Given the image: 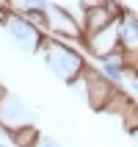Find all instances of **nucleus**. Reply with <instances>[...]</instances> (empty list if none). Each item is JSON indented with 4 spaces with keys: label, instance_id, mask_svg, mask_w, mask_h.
Returning a JSON list of instances; mask_svg holds the SVG:
<instances>
[{
    "label": "nucleus",
    "instance_id": "nucleus-1",
    "mask_svg": "<svg viewBox=\"0 0 138 147\" xmlns=\"http://www.w3.org/2000/svg\"><path fill=\"white\" fill-rule=\"evenodd\" d=\"M39 56H44V64L64 83H69V86L75 81H80L83 72L89 69V64H86L83 53L77 50V45H66V42L50 39V36H47V42H44V47H41Z\"/></svg>",
    "mask_w": 138,
    "mask_h": 147
},
{
    "label": "nucleus",
    "instance_id": "nucleus-2",
    "mask_svg": "<svg viewBox=\"0 0 138 147\" xmlns=\"http://www.w3.org/2000/svg\"><path fill=\"white\" fill-rule=\"evenodd\" d=\"M47 36L50 39H58V42H66V45L83 47V22H80V17H75L72 8L53 3L47 8Z\"/></svg>",
    "mask_w": 138,
    "mask_h": 147
},
{
    "label": "nucleus",
    "instance_id": "nucleus-3",
    "mask_svg": "<svg viewBox=\"0 0 138 147\" xmlns=\"http://www.w3.org/2000/svg\"><path fill=\"white\" fill-rule=\"evenodd\" d=\"M116 92H119V86L108 81L102 75V69H91V67L86 69V75H83V94L89 97V106L94 111H108L116 97Z\"/></svg>",
    "mask_w": 138,
    "mask_h": 147
},
{
    "label": "nucleus",
    "instance_id": "nucleus-4",
    "mask_svg": "<svg viewBox=\"0 0 138 147\" xmlns=\"http://www.w3.org/2000/svg\"><path fill=\"white\" fill-rule=\"evenodd\" d=\"M3 28H6L8 36H11L22 50H28V53H41L44 42H47V36L39 33L22 14H8V20L3 22Z\"/></svg>",
    "mask_w": 138,
    "mask_h": 147
},
{
    "label": "nucleus",
    "instance_id": "nucleus-5",
    "mask_svg": "<svg viewBox=\"0 0 138 147\" xmlns=\"http://www.w3.org/2000/svg\"><path fill=\"white\" fill-rule=\"evenodd\" d=\"M83 50H86L89 56L99 58V61H105V58L111 56V53L122 50V36H119V20H116L113 25L102 28V31H97V33H86V36H83Z\"/></svg>",
    "mask_w": 138,
    "mask_h": 147
},
{
    "label": "nucleus",
    "instance_id": "nucleus-6",
    "mask_svg": "<svg viewBox=\"0 0 138 147\" xmlns=\"http://www.w3.org/2000/svg\"><path fill=\"white\" fill-rule=\"evenodd\" d=\"M28 122H31V114H28V108L19 97L6 94L0 100V128H3V133L11 131V128H19V125H28Z\"/></svg>",
    "mask_w": 138,
    "mask_h": 147
},
{
    "label": "nucleus",
    "instance_id": "nucleus-7",
    "mask_svg": "<svg viewBox=\"0 0 138 147\" xmlns=\"http://www.w3.org/2000/svg\"><path fill=\"white\" fill-rule=\"evenodd\" d=\"M116 20H119V17L111 14L105 3H97V6L83 8V17H80V22H83V36H86V33L102 31V28H108V25H113Z\"/></svg>",
    "mask_w": 138,
    "mask_h": 147
},
{
    "label": "nucleus",
    "instance_id": "nucleus-8",
    "mask_svg": "<svg viewBox=\"0 0 138 147\" xmlns=\"http://www.w3.org/2000/svg\"><path fill=\"white\" fill-rule=\"evenodd\" d=\"M119 36H122V47L127 56L138 53V17L133 14L130 8H124L119 17Z\"/></svg>",
    "mask_w": 138,
    "mask_h": 147
},
{
    "label": "nucleus",
    "instance_id": "nucleus-9",
    "mask_svg": "<svg viewBox=\"0 0 138 147\" xmlns=\"http://www.w3.org/2000/svg\"><path fill=\"white\" fill-rule=\"evenodd\" d=\"M6 139L11 142L14 147H36L39 139H41V131L33 122H28V125H19V128L6 131Z\"/></svg>",
    "mask_w": 138,
    "mask_h": 147
},
{
    "label": "nucleus",
    "instance_id": "nucleus-10",
    "mask_svg": "<svg viewBox=\"0 0 138 147\" xmlns=\"http://www.w3.org/2000/svg\"><path fill=\"white\" fill-rule=\"evenodd\" d=\"M8 8H11V14H31V11H47L50 3L47 0H3Z\"/></svg>",
    "mask_w": 138,
    "mask_h": 147
},
{
    "label": "nucleus",
    "instance_id": "nucleus-11",
    "mask_svg": "<svg viewBox=\"0 0 138 147\" xmlns=\"http://www.w3.org/2000/svg\"><path fill=\"white\" fill-rule=\"evenodd\" d=\"M119 117L124 119V128H127L130 133H138V100H133Z\"/></svg>",
    "mask_w": 138,
    "mask_h": 147
},
{
    "label": "nucleus",
    "instance_id": "nucleus-12",
    "mask_svg": "<svg viewBox=\"0 0 138 147\" xmlns=\"http://www.w3.org/2000/svg\"><path fill=\"white\" fill-rule=\"evenodd\" d=\"M25 20H28L39 33L47 36V11H31V14H25Z\"/></svg>",
    "mask_w": 138,
    "mask_h": 147
},
{
    "label": "nucleus",
    "instance_id": "nucleus-13",
    "mask_svg": "<svg viewBox=\"0 0 138 147\" xmlns=\"http://www.w3.org/2000/svg\"><path fill=\"white\" fill-rule=\"evenodd\" d=\"M36 147H61V144H58L55 139H50V136H41V139H39V144H36Z\"/></svg>",
    "mask_w": 138,
    "mask_h": 147
},
{
    "label": "nucleus",
    "instance_id": "nucleus-14",
    "mask_svg": "<svg viewBox=\"0 0 138 147\" xmlns=\"http://www.w3.org/2000/svg\"><path fill=\"white\" fill-rule=\"evenodd\" d=\"M8 14H11V8H8L6 3L0 0V25H3V22H6V20H8Z\"/></svg>",
    "mask_w": 138,
    "mask_h": 147
},
{
    "label": "nucleus",
    "instance_id": "nucleus-15",
    "mask_svg": "<svg viewBox=\"0 0 138 147\" xmlns=\"http://www.w3.org/2000/svg\"><path fill=\"white\" fill-rule=\"evenodd\" d=\"M80 8H89V6H97V3H102V0H75Z\"/></svg>",
    "mask_w": 138,
    "mask_h": 147
},
{
    "label": "nucleus",
    "instance_id": "nucleus-16",
    "mask_svg": "<svg viewBox=\"0 0 138 147\" xmlns=\"http://www.w3.org/2000/svg\"><path fill=\"white\" fill-rule=\"evenodd\" d=\"M130 94L138 100V78H130Z\"/></svg>",
    "mask_w": 138,
    "mask_h": 147
},
{
    "label": "nucleus",
    "instance_id": "nucleus-17",
    "mask_svg": "<svg viewBox=\"0 0 138 147\" xmlns=\"http://www.w3.org/2000/svg\"><path fill=\"white\" fill-rule=\"evenodd\" d=\"M130 61H133V67H138V53H135V56H130Z\"/></svg>",
    "mask_w": 138,
    "mask_h": 147
},
{
    "label": "nucleus",
    "instance_id": "nucleus-18",
    "mask_svg": "<svg viewBox=\"0 0 138 147\" xmlns=\"http://www.w3.org/2000/svg\"><path fill=\"white\" fill-rule=\"evenodd\" d=\"M0 147H14V144H11V142H8V144H6V142H0Z\"/></svg>",
    "mask_w": 138,
    "mask_h": 147
}]
</instances>
